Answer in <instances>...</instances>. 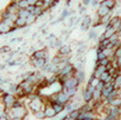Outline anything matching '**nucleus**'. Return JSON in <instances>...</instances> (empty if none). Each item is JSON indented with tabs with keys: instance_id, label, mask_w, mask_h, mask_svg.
Returning <instances> with one entry per match:
<instances>
[{
	"instance_id": "f257e3e1",
	"label": "nucleus",
	"mask_w": 121,
	"mask_h": 120,
	"mask_svg": "<svg viewBox=\"0 0 121 120\" xmlns=\"http://www.w3.org/2000/svg\"><path fill=\"white\" fill-rule=\"evenodd\" d=\"M45 106H46V104L44 103V101H43L40 96H38L37 98H35V99H33V100H30L29 104H28L29 110L33 113L38 112V111H40V110H45Z\"/></svg>"
},
{
	"instance_id": "f03ea898",
	"label": "nucleus",
	"mask_w": 121,
	"mask_h": 120,
	"mask_svg": "<svg viewBox=\"0 0 121 120\" xmlns=\"http://www.w3.org/2000/svg\"><path fill=\"white\" fill-rule=\"evenodd\" d=\"M16 100H17L16 96H15L14 94H11V93H4L3 95L1 96V98H0V101L3 103V105L5 106V108H11Z\"/></svg>"
},
{
	"instance_id": "7ed1b4c3",
	"label": "nucleus",
	"mask_w": 121,
	"mask_h": 120,
	"mask_svg": "<svg viewBox=\"0 0 121 120\" xmlns=\"http://www.w3.org/2000/svg\"><path fill=\"white\" fill-rule=\"evenodd\" d=\"M80 83L74 77H70L68 78L64 83L62 84V88H65V89H69V88H79L80 86Z\"/></svg>"
},
{
	"instance_id": "20e7f679",
	"label": "nucleus",
	"mask_w": 121,
	"mask_h": 120,
	"mask_svg": "<svg viewBox=\"0 0 121 120\" xmlns=\"http://www.w3.org/2000/svg\"><path fill=\"white\" fill-rule=\"evenodd\" d=\"M71 53V48L68 45H63L59 48V51H57L56 54L60 55L63 59H69V55Z\"/></svg>"
},
{
	"instance_id": "39448f33",
	"label": "nucleus",
	"mask_w": 121,
	"mask_h": 120,
	"mask_svg": "<svg viewBox=\"0 0 121 120\" xmlns=\"http://www.w3.org/2000/svg\"><path fill=\"white\" fill-rule=\"evenodd\" d=\"M90 26H92V19L90 16L86 15L83 17V20L81 23V30L82 31H89Z\"/></svg>"
},
{
	"instance_id": "423d86ee",
	"label": "nucleus",
	"mask_w": 121,
	"mask_h": 120,
	"mask_svg": "<svg viewBox=\"0 0 121 120\" xmlns=\"http://www.w3.org/2000/svg\"><path fill=\"white\" fill-rule=\"evenodd\" d=\"M47 62L48 61H47L46 59H35L33 55L30 57V63H31L35 68H43L45 65H46Z\"/></svg>"
},
{
	"instance_id": "0eeeda50",
	"label": "nucleus",
	"mask_w": 121,
	"mask_h": 120,
	"mask_svg": "<svg viewBox=\"0 0 121 120\" xmlns=\"http://www.w3.org/2000/svg\"><path fill=\"white\" fill-rule=\"evenodd\" d=\"M70 99L71 98L69 97L68 95H67L66 93H64V91H59V93L56 94V101L55 102H59V103H60V104H66L68 101H70Z\"/></svg>"
},
{
	"instance_id": "6e6552de",
	"label": "nucleus",
	"mask_w": 121,
	"mask_h": 120,
	"mask_svg": "<svg viewBox=\"0 0 121 120\" xmlns=\"http://www.w3.org/2000/svg\"><path fill=\"white\" fill-rule=\"evenodd\" d=\"M82 99L85 103H90V102L94 101V98H92V91L88 90V89L84 88L82 90Z\"/></svg>"
},
{
	"instance_id": "1a4fd4ad",
	"label": "nucleus",
	"mask_w": 121,
	"mask_h": 120,
	"mask_svg": "<svg viewBox=\"0 0 121 120\" xmlns=\"http://www.w3.org/2000/svg\"><path fill=\"white\" fill-rule=\"evenodd\" d=\"M33 56L35 59H46L48 61V50L46 48L39 49V50H36L33 52Z\"/></svg>"
},
{
	"instance_id": "9d476101",
	"label": "nucleus",
	"mask_w": 121,
	"mask_h": 120,
	"mask_svg": "<svg viewBox=\"0 0 121 120\" xmlns=\"http://www.w3.org/2000/svg\"><path fill=\"white\" fill-rule=\"evenodd\" d=\"M44 112H45V115H46V118H49V119L54 118V117L57 115L56 113H55V111L53 110V107H52L51 104H46Z\"/></svg>"
},
{
	"instance_id": "9b49d317",
	"label": "nucleus",
	"mask_w": 121,
	"mask_h": 120,
	"mask_svg": "<svg viewBox=\"0 0 121 120\" xmlns=\"http://www.w3.org/2000/svg\"><path fill=\"white\" fill-rule=\"evenodd\" d=\"M73 77L79 81L80 84L85 81V78H86V74L84 72V70H79V69H74V72H73Z\"/></svg>"
},
{
	"instance_id": "f8f14e48",
	"label": "nucleus",
	"mask_w": 121,
	"mask_h": 120,
	"mask_svg": "<svg viewBox=\"0 0 121 120\" xmlns=\"http://www.w3.org/2000/svg\"><path fill=\"white\" fill-rule=\"evenodd\" d=\"M109 13H112V11H109V9L107 8V6H105V5H99L98 6V10H97V12H96V15L101 18V17L105 16V15L109 14Z\"/></svg>"
},
{
	"instance_id": "ddd939ff",
	"label": "nucleus",
	"mask_w": 121,
	"mask_h": 120,
	"mask_svg": "<svg viewBox=\"0 0 121 120\" xmlns=\"http://www.w3.org/2000/svg\"><path fill=\"white\" fill-rule=\"evenodd\" d=\"M104 71H106V67L102 65H99V66H95V69L92 71V76L97 79H100V76L103 73Z\"/></svg>"
},
{
	"instance_id": "4468645a",
	"label": "nucleus",
	"mask_w": 121,
	"mask_h": 120,
	"mask_svg": "<svg viewBox=\"0 0 121 120\" xmlns=\"http://www.w3.org/2000/svg\"><path fill=\"white\" fill-rule=\"evenodd\" d=\"M13 29L11 27H9L6 23H4L3 21H0V34H8L10 32H12Z\"/></svg>"
},
{
	"instance_id": "2eb2a0df",
	"label": "nucleus",
	"mask_w": 121,
	"mask_h": 120,
	"mask_svg": "<svg viewBox=\"0 0 121 120\" xmlns=\"http://www.w3.org/2000/svg\"><path fill=\"white\" fill-rule=\"evenodd\" d=\"M51 105H52L53 110L55 111V113H56L57 115L60 114V113H63L65 111V105L64 104L59 103V102H53V103H51Z\"/></svg>"
},
{
	"instance_id": "dca6fc26",
	"label": "nucleus",
	"mask_w": 121,
	"mask_h": 120,
	"mask_svg": "<svg viewBox=\"0 0 121 120\" xmlns=\"http://www.w3.org/2000/svg\"><path fill=\"white\" fill-rule=\"evenodd\" d=\"M27 26V20L26 18H22V17H18V18L15 20V27L16 28H23Z\"/></svg>"
},
{
	"instance_id": "f3484780",
	"label": "nucleus",
	"mask_w": 121,
	"mask_h": 120,
	"mask_svg": "<svg viewBox=\"0 0 121 120\" xmlns=\"http://www.w3.org/2000/svg\"><path fill=\"white\" fill-rule=\"evenodd\" d=\"M105 1H106V4H105V5L109 9V11L113 12L114 9L117 6V1H116V0H105Z\"/></svg>"
},
{
	"instance_id": "a211bd4d",
	"label": "nucleus",
	"mask_w": 121,
	"mask_h": 120,
	"mask_svg": "<svg viewBox=\"0 0 121 120\" xmlns=\"http://www.w3.org/2000/svg\"><path fill=\"white\" fill-rule=\"evenodd\" d=\"M45 13V10L43 8H38V6H34V10L32 12V14L36 17H39L40 15H43Z\"/></svg>"
},
{
	"instance_id": "6ab92c4d",
	"label": "nucleus",
	"mask_w": 121,
	"mask_h": 120,
	"mask_svg": "<svg viewBox=\"0 0 121 120\" xmlns=\"http://www.w3.org/2000/svg\"><path fill=\"white\" fill-rule=\"evenodd\" d=\"M30 14H31V13H30L29 11H28V10H23V9H19L18 12H17L18 17H22V18H27Z\"/></svg>"
},
{
	"instance_id": "aec40b11",
	"label": "nucleus",
	"mask_w": 121,
	"mask_h": 120,
	"mask_svg": "<svg viewBox=\"0 0 121 120\" xmlns=\"http://www.w3.org/2000/svg\"><path fill=\"white\" fill-rule=\"evenodd\" d=\"M112 16H113V15H112V13H109V14L105 15V16H103V17H101V18H100V23H101V25H102V26L107 25Z\"/></svg>"
},
{
	"instance_id": "412c9836",
	"label": "nucleus",
	"mask_w": 121,
	"mask_h": 120,
	"mask_svg": "<svg viewBox=\"0 0 121 120\" xmlns=\"http://www.w3.org/2000/svg\"><path fill=\"white\" fill-rule=\"evenodd\" d=\"M96 60L97 61H101V60H103V59H105V54H104V52H103V50L102 49H100V48H97V52H96Z\"/></svg>"
},
{
	"instance_id": "4be33fe9",
	"label": "nucleus",
	"mask_w": 121,
	"mask_h": 120,
	"mask_svg": "<svg viewBox=\"0 0 121 120\" xmlns=\"http://www.w3.org/2000/svg\"><path fill=\"white\" fill-rule=\"evenodd\" d=\"M113 84H114V88L115 89L120 88V86H121V76H118V77H116V78H114Z\"/></svg>"
},
{
	"instance_id": "5701e85b",
	"label": "nucleus",
	"mask_w": 121,
	"mask_h": 120,
	"mask_svg": "<svg viewBox=\"0 0 121 120\" xmlns=\"http://www.w3.org/2000/svg\"><path fill=\"white\" fill-rule=\"evenodd\" d=\"M34 116H35V118H37L38 120L46 119V115H45L44 110H40V111H38V112H35L34 113Z\"/></svg>"
},
{
	"instance_id": "b1692460",
	"label": "nucleus",
	"mask_w": 121,
	"mask_h": 120,
	"mask_svg": "<svg viewBox=\"0 0 121 120\" xmlns=\"http://www.w3.org/2000/svg\"><path fill=\"white\" fill-rule=\"evenodd\" d=\"M17 5H18L19 9H23V10H27L28 6H29V3H28L27 0H19L17 2Z\"/></svg>"
},
{
	"instance_id": "393cba45",
	"label": "nucleus",
	"mask_w": 121,
	"mask_h": 120,
	"mask_svg": "<svg viewBox=\"0 0 121 120\" xmlns=\"http://www.w3.org/2000/svg\"><path fill=\"white\" fill-rule=\"evenodd\" d=\"M79 115H80V111H79V108H78V110H73V111H71V112H69V113H68V116L70 117V118L74 119V120H77V119H78Z\"/></svg>"
},
{
	"instance_id": "a878e982",
	"label": "nucleus",
	"mask_w": 121,
	"mask_h": 120,
	"mask_svg": "<svg viewBox=\"0 0 121 120\" xmlns=\"http://www.w3.org/2000/svg\"><path fill=\"white\" fill-rule=\"evenodd\" d=\"M92 98H94L95 101H97V100H100L101 99V90L95 88V90L92 91Z\"/></svg>"
},
{
	"instance_id": "bb28decb",
	"label": "nucleus",
	"mask_w": 121,
	"mask_h": 120,
	"mask_svg": "<svg viewBox=\"0 0 121 120\" xmlns=\"http://www.w3.org/2000/svg\"><path fill=\"white\" fill-rule=\"evenodd\" d=\"M36 18H37V17H36V16H34L33 14H30L29 16H28L27 18H26V20H27V26L32 25V23H33L34 21L36 20Z\"/></svg>"
},
{
	"instance_id": "cd10ccee",
	"label": "nucleus",
	"mask_w": 121,
	"mask_h": 120,
	"mask_svg": "<svg viewBox=\"0 0 121 120\" xmlns=\"http://www.w3.org/2000/svg\"><path fill=\"white\" fill-rule=\"evenodd\" d=\"M88 37H89V39H96V38H98V32H97L95 29L89 30V34H88Z\"/></svg>"
},
{
	"instance_id": "c85d7f7f",
	"label": "nucleus",
	"mask_w": 121,
	"mask_h": 120,
	"mask_svg": "<svg viewBox=\"0 0 121 120\" xmlns=\"http://www.w3.org/2000/svg\"><path fill=\"white\" fill-rule=\"evenodd\" d=\"M113 59H121V47L114 50V56Z\"/></svg>"
},
{
	"instance_id": "c756f323",
	"label": "nucleus",
	"mask_w": 121,
	"mask_h": 120,
	"mask_svg": "<svg viewBox=\"0 0 121 120\" xmlns=\"http://www.w3.org/2000/svg\"><path fill=\"white\" fill-rule=\"evenodd\" d=\"M99 63H100V65L105 66V67H106V66L108 65L109 63H111V60H109L108 57H105V59H103V60H101V61H99Z\"/></svg>"
},
{
	"instance_id": "7c9ffc66",
	"label": "nucleus",
	"mask_w": 121,
	"mask_h": 120,
	"mask_svg": "<svg viewBox=\"0 0 121 120\" xmlns=\"http://www.w3.org/2000/svg\"><path fill=\"white\" fill-rule=\"evenodd\" d=\"M119 35H118V33L117 32H116V33H114L113 35L111 36V37H109V40H111V42H115V40H117V39H119Z\"/></svg>"
},
{
	"instance_id": "2f4dec72",
	"label": "nucleus",
	"mask_w": 121,
	"mask_h": 120,
	"mask_svg": "<svg viewBox=\"0 0 121 120\" xmlns=\"http://www.w3.org/2000/svg\"><path fill=\"white\" fill-rule=\"evenodd\" d=\"M95 88H96V89H99V90H102V89L104 88V83L101 82V81H100V82L98 83V85H97V86L95 87Z\"/></svg>"
},
{
	"instance_id": "473e14b6",
	"label": "nucleus",
	"mask_w": 121,
	"mask_h": 120,
	"mask_svg": "<svg viewBox=\"0 0 121 120\" xmlns=\"http://www.w3.org/2000/svg\"><path fill=\"white\" fill-rule=\"evenodd\" d=\"M27 1H28V3H29V5H35L38 0H27Z\"/></svg>"
},
{
	"instance_id": "72a5a7b5",
	"label": "nucleus",
	"mask_w": 121,
	"mask_h": 120,
	"mask_svg": "<svg viewBox=\"0 0 121 120\" xmlns=\"http://www.w3.org/2000/svg\"><path fill=\"white\" fill-rule=\"evenodd\" d=\"M2 51H8V52H10V47L5 46V47H2V48H0V52H2Z\"/></svg>"
},
{
	"instance_id": "f704fd0d",
	"label": "nucleus",
	"mask_w": 121,
	"mask_h": 120,
	"mask_svg": "<svg viewBox=\"0 0 121 120\" xmlns=\"http://www.w3.org/2000/svg\"><path fill=\"white\" fill-rule=\"evenodd\" d=\"M90 1H91V0H83V3L85 4V5H87V4L90 3Z\"/></svg>"
},
{
	"instance_id": "c9c22d12",
	"label": "nucleus",
	"mask_w": 121,
	"mask_h": 120,
	"mask_svg": "<svg viewBox=\"0 0 121 120\" xmlns=\"http://www.w3.org/2000/svg\"><path fill=\"white\" fill-rule=\"evenodd\" d=\"M117 33H118V35H119V37L121 38V28H120V29H118V30H117Z\"/></svg>"
},
{
	"instance_id": "e433bc0d",
	"label": "nucleus",
	"mask_w": 121,
	"mask_h": 120,
	"mask_svg": "<svg viewBox=\"0 0 121 120\" xmlns=\"http://www.w3.org/2000/svg\"><path fill=\"white\" fill-rule=\"evenodd\" d=\"M92 120H102L101 118H95V119H92Z\"/></svg>"
},
{
	"instance_id": "4c0bfd02",
	"label": "nucleus",
	"mask_w": 121,
	"mask_h": 120,
	"mask_svg": "<svg viewBox=\"0 0 121 120\" xmlns=\"http://www.w3.org/2000/svg\"><path fill=\"white\" fill-rule=\"evenodd\" d=\"M119 76H121V68H119Z\"/></svg>"
},
{
	"instance_id": "58836bf2",
	"label": "nucleus",
	"mask_w": 121,
	"mask_h": 120,
	"mask_svg": "<svg viewBox=\"0 0 121 120\" xmlns=\"http://www.w3.org/2000/svg\"><path fill=\"white\" fill-rule=\"evenodd\" d=\"M119 68H121V63L119 64Z\"/></svg>"
},
{
	"instance_id": "ea45409f",
	"label": "nucleus",
	"mask_w": 121,
	"mask_h": 120,
	"mask_svg": "<svg viewBox=\"0 0 121 120\" xmlns=\"http://www.w3.org/2000/svg\"><path fill=\"white\" fill-rule=\"evenodd\" d=\"M6 120H12V119H10V118H8V119H6Z\"/></svg>"
},
{
	"instance_id": "a19ab883",
	"label": "nucleus",
	"mask_w": 121,
	"mask_h": 120,
	"mask_svg": "<svg viewBox=\"0 0 121 120\" xmlns=\"http://www.w3.org/2000/svg\"><path fill=\"white\" fill-rule=\"evenodd\" d=\"M0 21H1V18H0Z\"/></svg>"
},
{
	"instance_id": "79ce46f5",
	"label": "nucleus",
	"mask_w": 121,
	"mask_h": 120,
	"mask_svg": "<svg viewBox=\"0 0 121 120\" xmlns=\"http://www.w3.org/2000/svg\"><path fill=\"white\" fill-rule=\"evenodd\" d=\"M62 120H64V119H62Z\"/></svg>"
}]
</instances>
